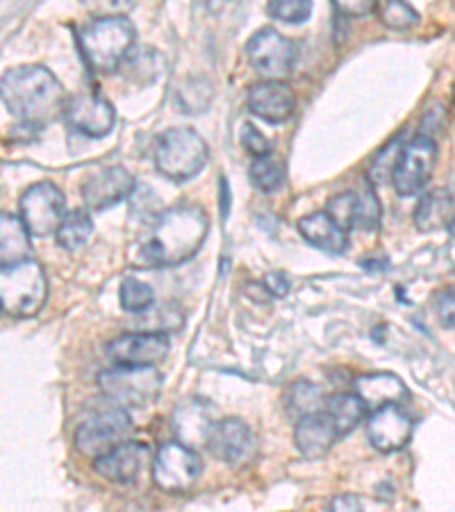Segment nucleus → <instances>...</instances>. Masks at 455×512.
<instances>
[{
  "label": "nucleus",
  "instance_id": "1",
  "mask_svg": "<svg viewBox=\"0 0 455 512\" xmlns=\"http://www.w3.org/2000/svg\"><path fill=\"white\" fill-rule=\"evenodd\" d=\"M208 226V214L198 205L164 210L130 262L137 267H176L187 262L203 246Z\"/></svg>",
  "mask_w": 455,
  "mask_h": 512
},
{
  "label": "nucleus",
  "instance_id": "2",
  "mask_svg": "<svg viewBox=\"0 0 455 512\" xmlns=\"http://www.w3.org/2000/svg\"><path fill=\"white\" fill-rule=\"evenodd\" d=\"M0 92L12 117L32 128L48 126L64 117L66 105H69L62 82L39 64L7 69L0 80Z\"/></svg>",
  "mask_w": 455,
  "mask_h": 512
},
{
  "label": "nucleus",
  "instance_id": "3",
  "mask_svg": "<svg viewBox=\"0 0 455 512\" xmlns=\"http://www.w3.org/2000/svg\"><path fill=\"white\" fill-rule=\"evenodd\" d=\"M135 44V26L126 16H103L80 32V48L94 73H114L121 69Z\"/></svg>",
  "mask_w": 455,
  "mask_h": 512
},
{
  "label": "nucleus",
  "instance_id": "4",
  "mask_svg": "<svg viewBox=\"0 0 455 512\" xmlns=\"http://www.w3.org/2000/svg\"><path fill=\"white\" fill-rule=\"evenodd\" d=\"M157 171L176 183L196 178L208 162V144L189 128H171L157 137L153 148Z\"/></svg>",
  "mask_w": 455,
  "mask_h": 512
},
{
  "label": "nucleus",
  "instance_id": "5",
  "mask_svg": "<svg viewBox=\"0 0 455 512\" xmlns=\"http://www.w3.org/2000/svg\"><path fill=\"white\" fill-rule=\"evenodd\" d=\"M48 299L46 271L37 260L5 267L0 276V303L12 317H35Z\"/></svg>",
  "mask_w": 455,
  "mask_h": 512
},
{
  "label": "nucleus",
  "instance_id": "6",
  "mask_svg": "<svg viewBox=\"0 0 455 512\" xmlns=\"http://www.w3.org/2000/svg\"><path fill=\"white\" fill-rule=\"evenodd\" d=\"M101 390L119 408H146L162 392V376L155 367H112L96 378Z\"/></svg>",
  "mask_w": 455,
  "mask_h": 512
},
{
  "label": "nucleus",
  "instance_id": "7",
  "mask_svg": "<svg viewBox=\"0 0 455 512\" xmlns=\"http://www.w3.org/2000/svg\"><path fill=\"white\" fill-rule=\"evenodd\" d=\"M132 419L123 408L114 406L103 412H96L94 417L82 421L76 431V449L82 456L101 458L121 444L130 442Z\"/></svg>",
  "mask_w": 455,
  "mask_h": 512
},
{
  "label": "nucleus",
  "instance_id": "8",
  "mask_svg": "<svg viewBox=\"0 0 455 512\" xmlns=\"http://www.w3.org/2000/svg\"><path fill=\"white\" fill-rule=\"evenodd\" d=\"M203 472V462L194 449L182 442H167L153 458V483L169 494L189 492Z\"/></svg>",
  "mask_w": 455,
  "mask_h": 512
},
{
  "label": "nucleus",
  "instance_id": "9",
  "mask_svg": "<svg viewBox=\"0 0 455 512\" xmlns=\"http://www.w3.org/2000/svg\"><path fill=\"white\" fill-rule=\"evenodd\" d=\"M437 162V144L433 137L417 135L399 151L392 167V185L401 196H415L433 176Z\"/></svg>",
  "mask_w": 455,
  "mask_h": 512
},
{
  "label": "nucleus",
  "instance_id": "10",
  "mask_svg": "<svg viewBox=\"0 0 455 512\" xmlns=\"http://www.w3.org/2000/svg\"><path fill=\"white\" fill-rule=\"evenodd\" d=\"M248 62L264 80L283 82L294 69L296 44L273 28H262L255 32L246 44Z\"/></svg>",
  "mask_w": 455,
  "mask_h": 512
},
{
  "label": "nucleus",
  "instance_id": "11",
  "mask_svg": "<svg viewBox=\"0 0 455 512\" xmlns=\"http://www.w3.org/2000/svg\"><path fill=\"white\" fill-rule=\"evenodd\" d=\"M64 203V194L53 183L32 185L28 192H23L19 203L21 219L30 230V235L46 237L57 233L66 217Z\"/></svg>",
  "mask_w": 455,
  "mask_h": 512
},
{
  "label": "nucleus",
  "instance_id": "12",
  "mask_svg": "<svg viewBox=\"0 0 455 512\" xmlns=\"http://www.w3.org/2000/svg\"><path fill=\"white\" fill-rule=\"evenodd\" d=\"M171 340L167 333L142 330V333L119 335L107 346V355L117 367H155L167 358Z\"/></svg>",
  "mask_w": 455,
  "mask_h": 512
},
{
  "label": "nucleus",
  "instance_id": "13",
  "mask_svg": "<svg viewBox=\"0 0 455 512\" xmlns=\"http://www.w3.org/2000/svg\"><path fill=\"white\" fill-rule=\"evenodd\" d=\"M412 428H415V424H412V417L403 406H385L371 412L367 433L374 449L380 453H394L408 447Z\"/></svg>",
  "mask_w": 455,
  "mask_h": 512
},
{
  "label": "nucleus",
  "instance_id": "14",
  "mask_svg": "<svg viewBox=\"0 0 455 512\" xmlns=\"http://www.w3.org/2000/svg\"><path fill=\"white\" fill-rule=\"evenodd\" d=\"M208 449L230 467H242L255 456V437L242 419H221L210 435Z\"/></svg>",
  "mask_w": 455,
  "mask_h": 512
},
{
  "label": "nucleus",
  "instance_id": "15",
  "mask_svg": "<svg viewBox=\"0 0 455 512\" xmlns=\"http://www.w3.org/2000/svg\"><path fill=\"white\" fill-rule=\"evenodd\" d=\"M64 121L80 135L105 137L114 128V107L101 96L76 94L69 98Z\"/></svg>",
  "mask_w": 455,
  "mask_h": 512
},
{
  "label": "nucleus",
  "instance_id": "16",
  "mask_svg": "<svg viewBox=\"0 0 455 512\" xmlns=\"http://www.w3.org/2000/svg\"><path fill=\"white\" fill-rule=\"evenodd\" d=\"M135 192V178L123 167H107L89 176L82 185V201L89 210H107Z\"/></svg>",
  "mask_w": 455,
  "mask_h": 512
},
{
  "label": "nucleus",
  "instance_id": "17",
  "mask_svg": "<svg viewBox=\"0 0 455 512\" xmlns=\"http://www.w3.org/2000/svg\"><path fill=\"white\" fill-rule=\"evenodd\" d=\"M214 426H217V419L212 415L210 403L203 399L182 401L176 412H173V433H176L178 442H182L189 449L208 444Z\"/></svg>",
  "mask_w": 455,
  "mask_h": 512
},
{
  "label": "nucleus",
  "instance_id": "18",
  "mask_svg": "<svg viewBox=\"0 0 455 512\" xmlns=\"http://www.w3.org/2000/svg\"><path fill=\"white\" fill-rule=\"evenodd\" d=\"M296 98L285 82L262 80L248 89V110L267 123H283L292 117Z\"/></svg>",
  "mask_w": 455,
  "mask_h": 512
},
{
  "label": "nucleus",
  "instance_id": "19",
  "mask_svg": "<svg viewBox=\"0 0 455 512\" xmlns=\"http://www.w3.org/2000/svg\"><path fill=\"white\" fill-rule=\"evenodd\" d=\"M146 465V447L139 442H126L121 447L112 449L110 453L94 460L96 472L101 474L105 481L117 485H130L135 483L142 469Z\"/></svg>",
  "mask_w": 455,
  "mask_h": 512
},
{
  "label": "nucleus",
  "instance_id": "20",
  "mask_svg": "<svg viewBox=\"0 0 455 512\" xmlns=\"http://www.w3.org/2000/svg\"><path fill=\"white\" fill-rule=\"evenodd\" d=\"M355 394L360 396L369 412L385 406H405L410 401L408 387L394 374H364L355 378Z\"/></svg>",
  "mask_w": 455,
  "mask_h": 512
},
{
  "label": "nucleus",
  "instance_id": "21",
  "mask_svg": "<svg viewBox=\"0 0 455 512\" xmlns=\"http://www.w3.org/2000/svg\"><path fill=\"white\" fill-rule=\"evenodd\" d=\"M337 428L333 421L328 419L326 412H319V415H310L299 419V424L294 428V440L296 447L303 453L305 458L317 460L324 458L326 453L335 447V442L339 440Z\"/></svg>",
  "mask_w": 455,
  "mask_h": 512
},
{
  "label": "nucleus",
  "instance_id": "22",
  "mask_svg": "<svg viewBox=\"0 0 455 512\" xmlns=\"http://www.w3.org/2000/svg\"><path fill=\"white\" fill-rule=\"evenodd\" d=\"M299 233L314 249L330 253V255H342L349 246L346 233L339 228L326 212H314L303 217L299 221Z\"/></svg>",
  "mask_w": 455,
  "mask_h": 512
},
{
  "label": "nucleus",
  "instance_id": "23",
  "mask_svg": "<svg viewBox=\"0 0 455 512\" xmlns=\"http://www.w3.org/2000/svg\"><path fill=\"white\" fill-rule=\"evenodd\" d=\"M455 219V201L446 189H430L421 196L415 210V226L421 233H433V230L449 228Z\"/></svg>",
  "mask_w": 455,
  "mask_h": 512
},
{
  "label": "nucleus",
  "instance_id": "24",
  "mask_svg": "<svg viewBox=\"0 0 455 512\" xmlns=\"http://www.w3.org/2000/svg\"><path fill=\"white\" fill-rule=\"evenodd\" d=\"M30 253V230L23 224V219L14 217L10 212L0 214V258H3V269L30 260Z\"/></svg>",
  "mask_w": 455,
  "mask_h": 512
},
{
  "label": "nucleus",
  "instance_id": "25",
  "mask_svg": "<svg viewBox=\"0 0 455 512\" xmlns=\"http://www.w3.org/2000/svg\"><path fill=\"white\" fill-rule=\"evenodd\" d=\"M164 69H167V62H164L162 53H157L148 46H142V48H132L119 71L130 82H135V85H151V82H157L162 78Z\"/></svg>",
  "mask_w": 455,
  "mask_h": 512
},
{
  "label": "nucleus",
  "instance_id": "26",
  "mask_svg": "<svg viewBox=\"0 0 455 512\" xmlns=\"http://www.w3.org/2000/svg\"><path fill=\"white\" fill-rule=\"evenodd\" d=\"M324 412L333 421L339 435H349L360 421L367 417V406H364L358 394H335L326 401Z\"/></svg>",
  "mask_w": 455,
  "mask_h": 512
},
{
  "label": "nucleus",
  "instance_id": "27",
  "mask_svg": "<svg viewBox=\"0 0 455 512\" xmlns=\"http://www.w3.org/2000/svg\"><path fill=\"white\" fill-rule=\"evenodd\" d=\"M91 233H94V221H91L87 212H69L64 217L60 230L55 233L57 246L64 251H80L89 242Z\"/></svg>",
  "mask_w": 455,
  "mask_h": 512
},
{
  "label": "nucleus",
  "instance_id": "28",
  "mask_svg": "<svg viewBox=\"0 0 455 512\" xmlns=\"http://www.w3.org/2000/svg\"><path fill=\"white\" fill-rule=\"evenodd\" d=\"M326 396L319 390L317 385H312L308 381H299L292 385V390L287 392V410L292 417H310V415H319L326 408Z\"/></svg>",
  "mask_w": 455,
  "mask_h": 512
},
{
  "label": "nucleus",
  "instance_id": "29",
  "mask_svg": "<svg viewBox=\"0 0 455 512\" xmlns=\"http://www.w3.org/2000/svg\"><path fill=\"white\" fill-rule=\"evenodd\" d=\"M119 301L121 308L126 310L128 315H146V312L155 305V292L151 285L144 283V280L126 278L121 283Z\"/></svg>",
  "mask_w": 455,
  "mask_h": 512
},
{
  "label": "nucleus",
  "instance_id": "30",
  "mask_svg": "<svg viewBox=\"0 0 455 512\" xmlns=\"http://www.w3.org/2000/svg\"><path fill=\"white\" fill-rule=\"evenodd\" d=\"M248 176L260 192H276L285 183V164L273 155H264V158H255L251 162Z\"/></svg>",
  "mask_w": 455,
  "mask_h": 512
},
{
  "label": "nucleus",
  "instance_id": "31",
  "mask_svg": "<svg viewBox=\"0 0 455 512\" xmlns=\"http://www.w3.org/2000/svg\"><path fill=\"white\" fill-rule=\"evenodd\" d=\"M326 214L344 230L360 228V196L358 192H342L328 201Z\"/></svg>",
  "mask_w": 455,
  "mask_h": 512
},
{
  "label": "nucleus",
  "instance_id": "32",
  "mask_svg": "<svg viewBox=\"0 0 455 512\" xmlns=\"http://www.w3.org/2000/svg\"><path fill=\"white\" fill-rule=\"evenodd\" d=\"M378 12H380V19L385 21V26H390L394 30H405L419 23V14L412 10L408 3H401V0H387V3H380Z\"/></svg>",
  "mask_w": 455,
  "mask_h": 512
},
{
  "label": "nucleus",
  "instance_id": "33",
  "mask_svg": "<svg viewBox=\"0 0 455 512\" xmlns=\"http://www.w3.org/2000/svg\"><path fill=\"white\" fill-rule=\"evenodd\" d=\"M269 14L285 23H305L312 14V3L310 0H273L269 3Z\"/></svg>",
  "mask_w": 455,
  "mask_h": 512
},
{
  "label": "nucleus",
  "instance_id": "34",
  "mask_svg": "<svg viewBox=\"0 0 455 512\" xmlns=\"http://www.w3.org/2000/svg\"><path fill=\"white\" fill-rule=\"evenodd\" d=\"M358 196H360V228L374 230L380 219V205H378L374 187L369 183H362V187L358 189Z\"/></svg>",
  "mask_w": 455,
  "mask_h": 512
},
{
  "label": "nucleus",
  "instance_id": "35",
  "mask_svg": "<svg viewBox=\"0 0 455 512\" xmlns=\"http://www.w3.org/2000/svg\"><path fill=\"white\" fill-rule=\"evenodd\" d=\"M242 146L246 148L253 158H264V155H271V142L262 132L251 126V123H244L242 128Z\"/></svg>",
  "mask_w": 455,
  "mask_h": 512
},
{
  "label": "nucleus",
  "instance_id": "36",
  "mask_svg": "<svg viewBox=\"0 0 455 512\" xmlns=\"http://www.w3.org/2000/svg\"><path fill=\"white\" fill-rule=\"evenodd\" d=\"M435 312L444 326L455 328V285L446 287L444 292L437 296Z\"/></svg>",
  "mask_w": 455,
  "mask_h": 512
},
{
  "label": "nucleus",
  "instance_id": "37",
  "mask_svg": "<svg viewBox=\"0 0 455 512\" xmlns=\"http://www.w3.org/2000/svg\"><path fill=\"white\" fill-rule=\"evenodd\" d=\"M335 10L342 16H364L376 10V3H371V0H360V3L342 0V3H335Z\"/></svg>",
  "mask_w": 455,
  "mask_h": 512
},
{
  "label": "nucleus",
  "instance_id": "38",
  "mask_svg": "<svg viewBox=\"0 0 455 512\" xmlns=\"http://www.w3.org/2000/svg\"><path fill=\"white\" fill-rule=\"evenodd\" d=\"M326 512H362V503L353 494H339V497L328 503Z\"/></svg>",
  "mask_w": 455,
  "mask_h": 512
},
{
  "label": "nucleus",
  "instance_id": "39",
  "mask_svg": "<svg viewBox=\"0 0 455 512\" xmlns=\"http://www.w3.org/2000/svg\"><path fill=\"white\" fill-rule=\"evenodd\" d=\"M264 287H267V292L273 296H287L289 294V280L285 274H280V271H271V274L264 276Z\"/></svg>",
  "mask_w": 455,
  "mask_h": 512
},
{
  "label": "nucleus",
  "instance_id": "40",
  "mask_svg": "<svg viewBox=\"0 0 455 512\" xmlns=\"http://www.w3.org/2000/svg\"><path fill=\"white\" fill-rule=\"evenodd\" d=\"M449 235H451V239H453V244H455V219H453V224L449 226Z\"/></svg>",
  "mask_w": 455,
  "mask_h": 512
}]
</instances>
